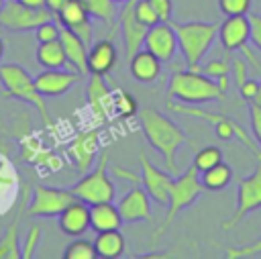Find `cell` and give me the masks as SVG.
Segmentation results:
<instances>
[{"label": "cell", "mask_w": 261, "mask_h": 259, "mask_svg": "<svg viewBox=\"0 0 261 259\" xmlns=\"http://www.w3.org/2000/svg\"><path fill=\"white\" fill-rule=\"evenodd\" d=\"M96 255L102 259H118L124 255L126 241L120 228H110V230H100L96 232V239L92 241Z\"/></svg>", "instance_id": "obj_25"}, {"label": "cell", "mask_w": 261, "mask_h": 259, "mask_svg": "<svg viewBox=\"0 0 261 259\" xmlns=\"http://www.w3.org/2000/svg\"><path fill=\"white\" fill-rule=\"evenodd\" d=\"M253 8V0H218V10L224 16L249 14Z\"/></svg>", "instance_id": "obj_34"}, {"label": "cell", "mask_w": 261, "mask_h": 259, "mask_svg": "<svg viewBox=\"0 0 261 259\" xmlns=\"http://www.w3.org/2000/svg\"><path fill=\"white\" fill-rule=\"evenodd\" d=\"M65 2H67V0H45V6H47V8H49L53 14H55V12H57V10H59V8H61Z\"/></svg>", "instance_id": "obj_43"}, {"label": "cell", "mask_w": 261, "mask_h": 259, "mask_svg": "<svg viewBox=\"0 0 261 259\" xmlns=\"http://www.w3.org/2000/svg\"><path fill=\"white\" fill-rule=\"evenodd\" d=\"M35 55H37L39 65H43L45 69L69 67L67 57H65V51H63V45H61V41H59V39L39 43V47H37V53H35Z\"/></svg>", "instance_id": "obj_26"}, {"label": "cell", "mask_w": 261, "mask_h": 259, "mask_svg": "<svg viewBox=\"0 0 261 259\" xmlns=\"http://www.w3.org/2000/svg\"><path fill=\"white\" fill-rule=\"evenodd\" d=\"M96 249L92 241H86L82 237H75V241H71L65 251H63V259H96Z\"/></svg>", "instance_id": "obj_32"}, {"label": "cell", "mask_w": 261, "mask_h": 259, "mask_svg": "<svg viewBox=\"0 0 261 259\" xmlns=\"http://www.w3.org/2000/svg\"><path fill=\"white\" fill-rule=\"evenodd\" d=\"M230 75H232V82L237 88L249 77V63L245 57H234L230 61Z\"/></svg>", "instance_id": "obj_39"}, {"label": "cell", "mask_w": 261, "mask_h": 259, "mask_svg": "<svg viewBox=\"0 0 261 259\" xmlns=\"http://www.w3.org/2000/svg\"><path fill=\"white\" fill-rule=\"evenodd\" d=\"M73 200H75V196L71 190L37 184L33 188V196L29 198L24 212L31 218H55Z\"/></svg>", "instance_id": "obj_9"}, {"label": "cell", "mask_w": 261, "mask_h": 259, "mask_svg": "<svg viewBox=\"0 0 261 259\" xmlns=\"http://www.w3.org/2000/svg\"><path fill=\"white\" fill-rule=\"evenodd\" d=\"M0 86H2V96L31 104L39 112L43 124L45 126L51 124V116H49V108L45 104V96L37 90L35 77L22 65L2 63L0 65Z\"/></svg>", "instance_id": "obj_4"}, {"label": "cell", "mask_w": 261, "mask_h": 259, "mask_svg": "<svg viewBox=\"0 0 261 259\" xmlns=\"http://www.w3.org/2000/svg\"><path fill=\"white\" fill-rule=\"evenodd\" d=\"M57 22L69 31H73L77 37H82L86 41V45L90 47L94 43V24H92V16L88 14L86 6L82 4V0H67L55 14Z\"/></svg>", "instance_id": "obj_14"}, {"label": "cell", "mask_w": 261, "mask_h": 259, "mask_svg": "<svg viewBox=\"0 0 261 259\" xmlns=\"http://www.w3.org/2000/svg\"><path fill=\"white\" fill-rule=\"evenodd\" d=\"M255 102L261 104V80H259V92H257V96H255Z\"/></svg>", "instance_id": "obj_45"}, {"label": "cell", "mask_w": 261, "mask_h": 259, "mask_svg": "<svg viewBox=\"0 0 261 259\" xmlns=\"http://www.w3.org/2000/svg\"><path fill=\"white\" fill-rule=\"evenodd\" d=\"M249 120H251V135L261 149V104H257L255 100L249 102Z\"/></svg>", "instance_id": "obj_38"}, {"label": "cell", "mask_w": 261, "mask_h": 259, "mask_svg": "<svg viewBox=\"0 0 261 259\" xmlns=\"http://www.w3.org/2000/svg\"><path fill=\"white\" fill-rule=\"evenodd\" d=\"M122 224L124 222H122V216L118 212V206H114V200L90 204V228H94L96 232L120 228Z\"/></svg>", "instance_id": "obj_24"}, {"label": "cell", "mask_w": 261, "mask_h": 259, "mask_svg": "<svg viewBox=\"0 0 261 259\" xmlns=\"http://www.w3.org/2000/svg\"><path fill=\"white\" fill-rule=\"evenodd\" d=\"M135 16L139 18V22H143L147 27H153V24L161 22L159 16H157V12L149 4V0H135Z\"/></svg>", "instance_id": "obj_36"}, {"label": "cell", "mask_w": 261, "mask_h": 259, "mask_svg": "<svg viewBox=\"0 0 261 259\" xmlns=\"http://www.w3.org/2000/svg\"><path fill=\"white\" fill-rule=\"evenodd\" d=\"M112 112L120 118H130L133 114H137V100L135 96H130L128 92H112Z\"/></svg>", "instance_id": "obj_31"}, {"label": "cell", "mask_w": 261, "mask_h": 259, "mask_svg": "<svg viewBox=\"0 0 261 259\" xmlns=\"http://www.w3.org/2000/svg\"><path fill=\"white\" fill-rule=\"evenodd\" d=\"M128 71H130V75L137 82H141V84H153L161 75V61L151 51H147L143 47V49H139L128 59Z\"/></svg>", "instance_id": "obj_22"}, {"label": "cell", "mask_w": 261, "mask_h": 259, "mask_svg": "<svg viewBox=\"0 0 261 259\" xmlns=\"http://www.w3.org/2000/svg\"><path fill=\"white\" fill-rule=\"evenodd\" d=\"M59 41L63 45L69 67H73L77 73L86 75L88 73V45H86V41L82 37H77L73 31L65 29V27H61Z\"/></svg>", "instance_id": "obj_21"}, {"label": "cell", "mask_w": 261, "mask_h": 259, "mask_svg": "<svg viewBox=\"0 0 261 259\" xmlns=\"http://www.w3.org/2000/svg\"><path fill=\"white\" fill-rule=\"evenodd\" d=\"M204 192V186L200 182V173L194 165H190L186 171L173 175V184L169 190V200H167V212L165 218L161 220V224L157 226V230L151 237V245H157V241L165 235V230L173 224V220L177 218V214L186 208H190Z\"/></svg>", "instance_id": "obj_5"}, {"label": "cell", "mask_w": 261, "mask_h": 259, "mask_svg": "<svg viewBox=\"0 0 261 259\" xmlns=\"http://www.w3.org/2000/svg\"><path fill=\"white\" fill-rule=\"evenodd\" d=\"M200 71L208 77H212L224 92L228 90V80H230V63L228 59H210L204 65H200Z\"/></svg>", "instance_id": "obj_28"}, {"label": "cell", "mask_w": 261, "mask_h": 259, "mask_svg": "<svg viewBox=\"0 0 261 259\" xmlns=\"http://www.w3.org/2000/svg\"><path fill=\"white\" fill-rule=\"evenodd\" d=\"M86 98H88V104H90L94 116H96L100 122H106L108 116L112 114V90L108 88L104 75L90 73Z\"/></svg>", "instance_id": "obj_19"}, {"label": "cell", "mask_w": 261, "mask_h": 259, "mask_svg": "<svg viewBox=\"0 0 261 259\" xmlns=\"http://www.w3.org/2000/svg\"><path fill=\"white\" fill-rule=\"evenodd\" d=\"M53 18L49 8H31L18 0H4L0 4V24L8 31H35L41 22Z\"/></svg>", "instance_id": "obj_10"}, {"label": "cell", "mask_w": 261, "mask_h": 259, "mask_svg": "<svg viewBox=\"0 0 261 259\" xmlns=\"http://www.w3.org/2000/svg\"><path fill=\"white\" fill-rule=\"evenodd\" d=\"M251 22V43L261 51V14H249Z\"/></svg>", "instance_id": "obj_42"}, {"label": "cell", "mask_w": 261, "mask_h": 259, "mask_svg": "<svg viewBox=\"0 0 261 259\" xmlns=\"http://www.w3.org/2000/svg\"><path fill=\"white\" fill-rule=\"evenodd\" d=\"M118 29H120L126 59H130L139 49H143V43H145L147 31H149V27L139 22V18L135 16V0L122 4L120 12H118Z\"/></svg>", "instance_id": "obj_13"}, {"label": "cell", "mask_w": 261, "mask_h": 259, "mask_svg": "<svg viewBox=\"0 0 261 259\" xmlns=\"http://www.w3.org/2000/svg\"><path fill=\"white\" fill-rule=\"evenodd\" d=\"M139 165H141V186L145 188L149 198L159 206H167L169 190H171V184H173V175L167 169L155 167L149 161L145 151L139 153Z\"/></svg>", "instance_id": "obj_11"}, {"label": "cell", "mask_w": 261, "mask_h": 259, "mask_svg": "<svg viewBox=\"0 0 261 259\" xmlns=\"http://www.w3.org/2000/svg\"><path fill=\"white\" fill-rule=\"evenodd\" d=\"M228 259H245V257H257L261 255V237L249 245H243V247H228L226 253H224Z\"/></svg>", "instance_id": "obj_37"}, {"label": "cell", "mask_w": 261, "mask_h": 259, "mask_svg": "<svg viewBox=\"0 0 261 259\" xmlns=\"http://www.w3.org/2000/svg\"><path fill=\"white\" fill-rule=\"evenodd\" d=\"M73 196L82 202L98 204V202H110L116 196V186L108 175V151H102L98 157V165L90 171L82 173V179H77L71 188Z\"/></svg>", "instance_id": "obj_6"}, {"label": "cell", "mask_w": 261, "mask_h": 259, "mask_svg": "<svg viewBox=\"0 0 261 259\" xmlns=\"http://www.w3.org/2000/svg\"><path fill=\"white\" fill-rule=\"evenodd\" d=\"M167 96L184 104H206L226 98V92L200 69H175L167 84Z\"/></svg>", "instance_id": "obj_2"}, {"label": "cell", "mask_w": 261, "mask_h": 259, "mask_svg": "<svg viewBox=\"0 0 261 259\" xmlns=\"http://www.w3.org/2000/svg\"><path fill=\"white\" fill-rule=\"evenodd\" d=\"M261 208V161L259 165L243 179H239L237 184V206L234 212L230 214V218L220 222L222 230H232L237 228V224L251 212Z\"/></svg>", "instance_id": "obj_8"}, {"label": "cell", "mask_w": 261, "mask_h": 259, "mask_svg": "<svg viewBox=\"0 0 261 259\" xmlns=\"http://www.w3.org/2000/svg\"><path fill=\"white\" fill-rule=\"evenodd\" d=\"M59 35H61V24H59V22H55L53 18H49V20L41 22V24L35 29V39H37V43L55 41V39H59Z\"/></svg>", "instance_id": "obj_35"}, {"label": "cell", "mask_w": 261, "mask_h": 259, "mask_svg": "<svg viewBox=\"0 0 261 259\" xmlns=\"http://www.w3.org/2000/svg\"><path fill=\"white\" fill-rule=\"evenodd\" d=\"M59 228L67 235V237H82L88 228H90V206L82 200H73L71 204H67L59 216H57Z\"/></svg>", "instance_id": "obj_20"}, {"label": "cell", "mask_w": 261, "mask_h": 259, "mask_svg": "<svg viewBox=\"0 0 261 259\" xmlns=\"http://www.w3.org/2000/svg\"><path fill=\"white\" fill-rule=\"evenodd\" d=\"M80 80H82V73H77L73 67H55V69H45L37 73L35 86L45 98H55L69 92Z\"/></svg>", "instance_id": "obj_16"}, {"label": "cell", "mask_w": 261, "mask_h": 259, "mask_svg": "<svg viewBox=\"0 0 261 259\" xmlns=\"http://www.w3.org/2000/svg\"><path fill=\"white\" fill-rule=\"evenodd\" d=\"M143 47L147 51H151L161 63L171 61L177 53V35H175L171 20L169 22H157V24L149 27Z\"/></svg>", "instance_id": "obj_15"}, {"label": "cell", "mask_w": 261, "mask_h": 259, "mask_svg": "<svg viewBox=\"0 0 261 259\" xmlns=\"http://www.w3.org/2000/svg\"><path fill=\"white\" fill-rule=\"evenodd\" d=\"M98 151H100V131L98 128L80 131L67 145V157L71 159L75 171H80V173H86L94 167Z\"/></svg>", "instance_id": "obj_12"}, {"label": "cell", "mask_w": 261, "mask_h": 259, "mask_svg": "<svg viewBox=\"0 0 261 259\" xmlns=\"http://www.w3.org/2000/svg\"><path fill=\"white\" fill-rule=\"evenodd\" d=\"M200 182H202L204 190H208V192H220V190H224L232 182V167L228 163L220 161L214 167L202 171L200 173Z\"/></svg>", "instance_id": "obj_27"}, {"label": "cell", "mask_w": 261, "mask_h": 259, "mask_svg": "<svg viewBox=\"0 0 261 259\" xmlns=\"http://www.w3.org/2000/svg\"><path fill=\"white\" fill-rule=\"evenodd\" d=\"M177 35V49L184 55L188 69H200L202 59L214 45L218 37V22H204V20H190V22H173Z\"/></svg>", "instance_id": "obj_3"}, {"label": "cell", "mask_w": 261, "mask_h": 259, "mask_svg": "<svg viewBox=\"0 0 261 259\" xmlns=\"http://www.w3.org/2000/svg\"><path fill=\"white\" fill-rule=\"evenodd\" d=\"M116 4H124V2H130V0H114Z\"/></svg>", "instance_id": "obj_47"}, {"label": "cell", "mask_w": 261, "mask_h": 259, "mask_svg": "<svg viewBox=\"0 0 261 259\" xmlns=\"http://www.w3.org/2000/svg\"><path fill=\"white\" fill-rule=\"evenodd\" d=\"M18 2L24 4V6H31V8H47L45 0H18Z\"/></svg>", "instance_id": "obj_44"}, {"label": "cell", "mask_w": 261, "mask_h": 259, "mask_svg": "<svg viewBox=\"0 0 261 259\" xmlns=\"http://www.w3.org/2000/svg\"><path fill=\"white\" fill-rule=\"evenodd\" d=\"M116 206L122 216V222H126V224L151 220V198L141 184H135V188H130L118 200Z\"/></svg>", "instance_id": "obj_17"}, {"label": "cell", "mask_w": 261, "mask_h": 259, "mask_svg": "<svg viewBox=\"0 0 261 259\" xmlns=\"http://www.w3.org/2000/svg\"><path fill=\"white\" fill-rule=\"evenodd\" d=\"M237 90H239V94H241V98H243V100L251 102V100H255V96H257V92H259V80L247 77V80H245Z\"/></svg>", "instance_id": "obj_41"}, {"label": "cell", "mask_w": 261, "mask_h": 259, "mask_svg": "<svg viewBox=\"0 0 261 259\" xmlns=\"http://www.w3.org/2000/svg\"><path fill=\"white\" fill-rule=\"evenodd\" d=\"M118 63L116 45L110 39H98L88 47V73L108 75Z\"/></svg>", "instance_id": "obj_18"}, {"label": "cell", "mask_w": 261, "mask_h": 259, "mask_svg": "<svg viewBox=\"0 0 261 259\" xmlns=\"http://www.w3.org/2000/svg\"><path fill=\"white\" fill-rule=\"evenodd\" d=\"M2 57H4V41L0 39V61H2Z\"/></svg>", "instance_id": "obj_46"}, {"label": "cell", "mask_w": 261, "mask_h": 259, "mask_svg": "<svg viewBox=\"0 0 261 259\" xmlns=\"http://www.w3.org/2000/svg\"><path fill=\"white\" fill-rule=\"evenodd\" d=\"M41 226L39 224H31L29 230H27V237H24V243H22V249H20V257L22 259H31L35 253H37V247L41 243Z\"/></svg>", "instance_id": "obj_33"}, {"label": "cell", "mask_w": 261, "mask_h": 259, "mask_svg": "<svg viewBox=\"0 0 261 259\" xmlns=\"http://www.w3.org/2000/svg\"><path fill=\"white\" fill-rule=\"evenodd\" d=\"M31 198V188H24L22 194V202L18 206V212L14 216V220L6 226V230L0 237V259H20V247H18V222L22 212L27 210V202Z\"/></svg>", "instance_id": "obj_23"}, {"label": "cell", "mask_w": 261, "mask_h": 259, "mask_svg": "<svg viewBox=\"0 0 261 259\" xmlns=\"http://www.w3.org/2000/svg\"><path fill=\"white\" fill-rule=\"evenodd\" d=\"M149 4L153 6V10L157 12L161 22H169L171 14H173V0H149Z\"/></svg>", "instance_id": "obj_40"}, {"label": "cell", "mask_w": 261, "mask_h": 259, "mask_svg": "<svg viewBox=\"0 0 261 259\" xmlns=\"http://www.w3.org/2000/svg\"><path fill=\"white\" fill-rule=\"evenodd\" d=\"M139 124L145 133V139L149 141V145L161 155L163 167L171 175H177L179 173L177 151L188 141L186 131L177 122H173L171 118H167L163 112H159L155 108L139 110Z\"/></svg>", "instance_id": "obj_1"}, {"label": "cell", "mask_w": 261, "mask_h": 259, "mask_svg": "<svg viewBox=\"0 0 261 259\" xmlns=\"http://www.w3.org/2000/svg\"><path fill=\"white\" fill-rule=\"evenodd\" d=\"M220 161H222V149L216 147V145H206V147H202L200 151H196L192 165L198 169V173H202V171L214 167V165L220 163Z\"/></svg>", "instance_id": "obj_30"}, {"label": "cell", "mask_w": 261, "mask_h": 259, "mask_svg": "<svg viewBox=\"0 0 261 259\" xmlns=\"http://www.w3.org/2000/svg\"><path fill=\"white\" fill-rule=\"evenodd\" d=\"M82 4L86 6V10L92 18H96L104 24H112L114 16L118 14L114 0H82Z\"/></svg>", "instance_id": "obj_29"}, {"label": "cell", "mask_w": 261, "mask_h": 259, "mask_svg": "<svg viewBox=\"0 0 261 259\" xmlns=\"http://www.w3.org/2000/svg\"><path fill=\"white\" fill-rule=\"evenodd\" d=\"M2 2H4V0H0V4H2Z\"/></svg>", "instance_id": "obj_48"}, {"label": "cell", "mask_w": 261, "mask_h": 259, "mask_svg": "<svg viewBox=\"0 0 261 259\" xmlns=\"http://www.w3.org/2000/svg\"><path fill=\"white\" fill-rule=\"evenodd\" d=\"M222 45L224 51L232 53V51H241L243 57L247 59L249 67H253L255 71H261V61L257 59V55L253 53V49L249 47L251 43V22H249V14H237V16H224V20L218 24V37H216Z\"/></svg>", "instance_id": "obj_7"}]
</instances>
